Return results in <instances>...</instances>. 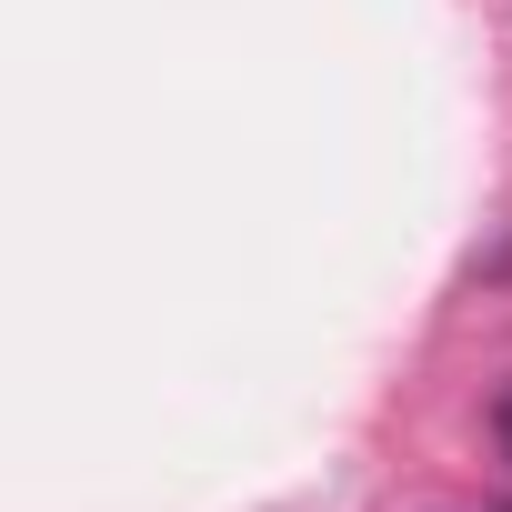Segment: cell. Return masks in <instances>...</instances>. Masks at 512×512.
Instances as JSON below:
<instances>
[{"label":"cell","instance_id":"cell-1","mask_svg":"<svg viewBox=\"0 0 512 512\" xmlns=\"http://www.w3.org/2000/svg\"><path fill=\"white\" fill-rule=\"evenodd\" d=\"M492 442H502V462H512V382H502V402H492Z\"/></svg>","mask_w":512,"mask_h":512}]
</instances>
